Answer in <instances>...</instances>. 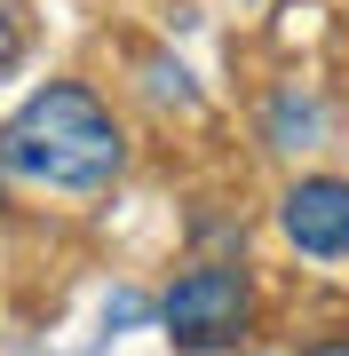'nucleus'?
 <instances>
[{"label": "nucleus", "instance_id": "nucleus-1", "mask_svg": "<svg viewBox=\"0 0 349 356\" xmlns=\"http://www.w3.org/2000/svg\"><path fill=\"white\" fill-rule=\"evenodd\" d=\"M0 175L32 191L95 198L127 175V127L88 79H48L0 119Z\"/></svg>", "mask_w": 349, "mask_h": 356}, {"label": "nucleus", "instance_id": "nucleus-2", "mask_svg": "<svg viewBox=\"0 0 349 356\" xmlns=\"http://www.w3.org/2000/svg\"><path fill=\"white\" fill-rule=\"evenodd\" d=\"M159 325H167V341L183 356L238 348L246 325H254V277H246V261H191L159 293Z\"/></svg>", "mask_w": 349, "mask_h": 356}, {"label": "nucleus", "instance_id": "nucleus-3", "mask_svg": "<svg viewBox=\"0 0 349 356\" xmlns=\"http://www.w3.org/2000/svg\"><path fill=\"white\" fill-rule=\"evenodd\" d=\"M278 229L310 261H349V175H302L278 191Z\"/></svg>", "mask_w": 349, "mask_h": 356}, {"label": "nucleus", "instance_id": "nucleus-4", "mask_svg": "<svg viewBox=\"0 0 349 356\" xmlns=\"http://www.w3.org/2000/svg\"><path fill=\"white\" fill-rule=\"evenodd\" d=\"M16 56H24V32H16V16L0 8V72H16Z\"/></svg>", "mask_w": 349, "mask_h": 356}, {"label": "nucleus", "instance_id": "nucleus-5", "mask_svg": "<svg viewBox=\"0 0 349 356\" xmlns=\"http://www.w3.org/2000/svg\"><path fill=\"white\" fill-rule=\"evenodd\" d=\"M302 356H349V332H318V341L302 348Z\"/></svg>", "mask_w": 349, "mask_h": 356}, {"label": "nucleus", "instance_id": "nucleus-6", "mask_svg": "<svg viewBox=\"0 0 349 356\" xmlns=\"http://www.w3.org/2000/svg\"><path fill=\"white\" fill-rule=\"evenodd\" d=\"M0 206H8V175H0Z\"/></svg>", "mask_w": 349, "mask_h": 356}]
</instances>
